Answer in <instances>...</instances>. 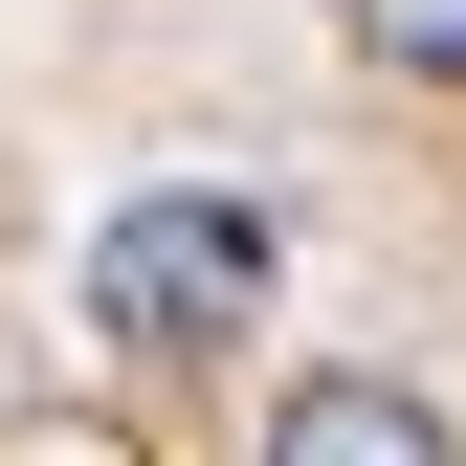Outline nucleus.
<instances>
[{"mask_svg": "<svg viewBox=\"0 0 466 466\" xmlns=\"http://www.w3.org/2000/svg\"><path fill=\"white\" fill-rule=\"evenodd\" d=\"M267 466H466V444H444V400H400V378H311L267 422Z\"/></svg>", "mask_w": 466, "mask_h": 466, "instance_id": "obj_2", "label": "nucleus"}, {"mask_svg": "<svg viewBox=\"0 0 466 466\" xmlns=\"http://www.w3.org/2000/svg\"><path fill=\"white\" fill-rule=\"evenodd\" d=\"M356 45L378 67H466V0H356Z\"/></svg>", "mask_w": 466, "mask_h": 466, "instance_id": "obj_3", "label": "nucleus"}, {"mask_svg": "<svg viewBox=\"0 0 466 466\" xmlns=\"http://www.w3.org/2000/svg\"><path fill=\"white\" fill-rule=\"evenodd\" d=\"M267 289H289L267 200H111L89 222V333L111 356H245Z\"/></svg>", "mask_w": 466, "mask_h": 466, "instance_id": "obj_1", "label": "nucleus"}]
</instances>
